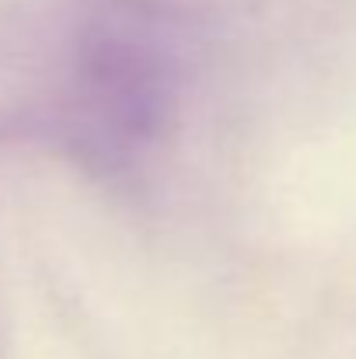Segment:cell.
Segmentation results:
<instances>
[{
    "instance_id": "1",
    "label": "cell",
    "mask_w": 356,
    "mask_h": 359,
    "mask_svg": "<svg viewBox=\"0 0 356 359\" xmlns=\"http://www.w3.org/2000/svg\"><path fill=\"white\" fill-rule=\"evenodd\" d=\"M192 32L164 0H81L60 25L21 122L102 178L133 175L182 105Z\"/></svg>"
}]
</instances>
